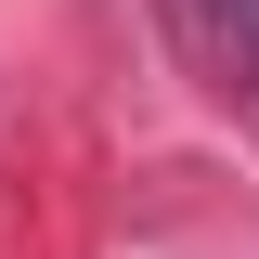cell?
Segmentation results:
<instances>
[{"label": "cell", "mask_w": 259, "mask_h": 259, "mask_svg": "<svg viewBox=\"0 0 259 259\" xmlns=\"http://www.w3.org/2000/svg\"><path fill=\"white\" fill-rule=\"evenodd\" d=\"M207 39L233 52V78H259V0H207Z\"/></svg>", "instance_id": "6da1fadb"}]
</instances>
